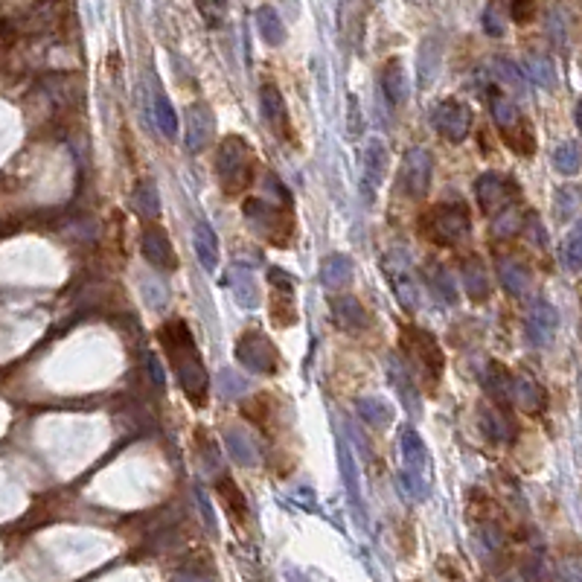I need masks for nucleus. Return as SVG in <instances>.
Instances as JSON below:
<instances>
[{
	"label": "nucleus",
	"mask_w": 582,
	"mask_h": 582,
	"mask_svg": "<svg viewBox=\"0 0 582 582\" xmlns=\"http://www.w3.org/2000/svg\"><path fill=\"white\" fill-rule=\"evenodd\" d=\"M382 91H385V97L394 102V105L405 102V97H408V82H405V70H402L399 61H387V65H385Z\"/></svg>",
	"instance_id": "7c9ffc66"
},
{
	"label": "nucleus",
	"mask_w": 582,
	"mask_h": 582,
	"mask_svg": "<svg viewBox=\"0 0 582 582\" xmlns=\"http://www.w3.org/2000/svg\"><path fill=\"white\" fill-rule=\"evenodd\" d=\"M157 341L166 349V358H169V364H172V373L178 376L181 390L195 402V405H201L210 390V373H207L204 362H201L189 326L184 321H169L157 330Z\"/></svg>",
	"instance_id": "f257e3e1"
},
{
	"label": "nucleus",
	"mask_w": 582,
	"mask_h": 582,
	"mask_svg": "<svg viewBox=\"0 0 582 582\" xmlns=\"http://www.w3.org/2000/svg\"><path fill=\"white\" fill-rule=\"evenodd\" d=\"M390 382L399 390L402 402H405L408 411H417V390L411 387V376L402 370V364H396V358H390Z\"/></svg>",
	"instance_id": "58836bf2"
},
{
	"label": "nucleus",
	"mask_w": 582,
	"mask_h": 582,
	"mask_svg": "<svg viewBox=\"0 0 582 582\" xmlns=\"http://www.w3.org/2000/svg\"><path fill=\"white\" fill-rule=\"evenodd\" d=\"M193 245H195V257L201 262V268L216 271V266H219V236H216V230L210 225H204V221H198L195 230H193Z\"/></svg>",
	"instance_id": "4be33fe9"
},
{
	"label": "nucleus",
	"mask_w": 582,
	"mask_h": 582,
	"mask_svg": "<svg viewBox=\"0 0 582 582\" xmlns=\"http://www.w3.org/2000/svg\"><path fill=\"white\" fill-rule=\"evenodd\" d=\"M143 367H146V376H149V382L155 387H163L166 385V367L161 364L157 353H146L143 355Z\"/></svg>",
	"instance_id": "a18cd8bd"
},
{
	"label": "nucleus",
	"mask_w": 582,
	"mask_h": 582,
	"mask_svg": "<svg viewBox=\"0 0 582 582\" xmlns=\"http://www.w3.org/2000/svg\"><path fill=\"white\" fill-rule=\"evenodd\" d=\"M195 6L210 27H219L221 18H225V12H227V0H195Z\"/></svg>",
	"instance_id": "c03bdc74"
},
{
	"label": "nucleus",
	"mask_w": 582,
	"mask_h": 582,
	"mask_svg": "<svg viewBox=\"0 0 582 582\" xmlns=\"http://www.w3.org/2000/svg\"><path fill=\"white\" fill-rule=\"evenodd\" d=\"M431 289L440 300H446V303H454V298H458L454 283H451V274L446 268H434L431 271Z\"/></svg>",
	"instance_id": "37998d69"
},
{
	"label": "nucleus",
	"mask_w": 582,
	"mask_h": 582,
	"mask_svg": "<svg viewBox=\"0 0 582 582\" xmlns=\"http://www.w3.org/2000/svg\"><path fill=\"white\" fill-rule=\"evenodd\" d=\"M510 405H515L518 411H524V414H542L547 408V390L533 382L530 376H513L510 382Z\"/></svg>",
	"instance_id": "dca6fc26"
},
{
	"label": "nucleus",
	"mask_w": 582,
	"mask_h": 582,
	"mask_svg": "<svg viewBox=\"0 0 582 582\" xmlns=\"http://www.w3.org/2000/svg\"><path fill=\"white\" fill-rule=\"evenodd\" d=\"M483 27H486V33H490V36H495V38H498V36H504V24H501V15H498V9H495V6H490V9H486V12H483Z\"/></svg>",
	"instance_id": "09e8293b"
},
{
	"label": "nucleus",
	"mask_w": 582,
	"mask_h": 582,
	"mask_svg": "<svg viewBox=\"0 0 582 582\" xmlns=\"http://www.w3.org/2000/svg\"><path fill=\"white\" fill-rule=\"evenodd\" d=\"M227 283L233 294H236V303L242 309H257L259 306V285H257V277H253V271L248 266H233L227 271Z\"/></svg>",
	"instance_id": "6ab92c4d"
},
{
	"label": "nucleus",
	"mask_w": 582,
	"mask_h": 582,
	"mask_svg": "<svg viewBox=\"0 0 582 582\" xmlns=\"http://www.w3.org/2000/svg\"><path fill=\"white\" fill-rule=\"evenodd\" d=\"M498 280L504 283L506 294H513V298H524V294L530 291L533 274H530V268L524 266V262H518V259H501V262H498Z\"/></svg>",
	"instance_id": "412c9836"
},
{
	"label": "nucleus",
	"mask_w": 582,
	"mask_h": 582,
	"mask_svg": "<svg viewBox=\"0 0 582 582\" xmlns=\"http://www.w3.org/2000/svg\"><path fill=\"white\" fill-rule=\"evenodd\" d=\"M559 330V315L547 300H536L527 312V338L533 347H550Z\"/></svg>",
	"instance_id": "4468645a"
},
{
	"label": "nucleus",
	"mask_w": 582,
	"mask_h": 582,
	"mask_svg": "<svg viewBox=\"0 0 582 582\" xmlns=\"http://www.w3.org/2000/svg\"><path fill=\"white\" fill-rule=\"evenodd\" d=\"M225 446L230 451V458L236 460L239 466H253V460H257V454H253V442L242 428H227L225 431Z\"/></svg>",
	"instance_id": "473e14b6"
},
{
	"label": "nucleus",
	"mask_w": 582,
	"mask_h": 582,
	"mask_svg": "<svg viewBox=\"0 0 582 582\" xmlns=\"http://www.w3.org/2000/svg\"><path fill=\"white\" fill-rule=\"evenodd\" d=\"M490 108H492V120H495V125H498V132L501 129H510V125H515L518 120H522V111H518V105L510 97H504L498 88L490 91Z\"/></svg>",
	"instance_id": "c756f323"
},
{
	"label": "nucleus",
	"mask_w": 582,
	"mask_h": 582,
	"mask_svg": "<svg viewBox=\"0 0 582 582\" xmlns=\"http://www.w3.org/2000/svg\"><path fill=\"white\" fill-rule=\"evenodd\" d=\"M245 219L251 221V227L268 236L274 245H285L291 233V213L289 207H274L266 198H248L245 201Z\"/></svg>",
	"instance_id": "0eeeda50"
},
{
	"label": "nucleus",
	"mask_w": 582,
	"mask_h": 582,
	"mask_svg": "<svg viewBox=\"0 0 582 582\" xmlns=\"http://www.w3.org/2000/svg\"><path fill=\"white\" fill-rule=\"evenodd\" d=\"M510 15L515 24H530L536 18V0H510Z\"/></svg>",
	"instance_id": "49530a36"
},
{
	"label": "nucleus",
	"mask_w": 582,
	"mask_h": 582,
	"mask_svg": "<svg viewBox=\"0 0 582 582\" xmlns=\"http://www.w3.org/2000/svg\"><path fill=\"white\" fill-rule=\"evenodd\" d=\"M556 207H559V219H570L577 213V193L562 189V193L556 195Z\"/></svg>",
	"instance_id": "de8ad7c7"
},
{
	"label": "nucleus",
	"mask_w": 582,
	"mask_h": 582,
	"mask_svg": "<svg viewBox=\"0 0 582 582\" xmlns=\"http://www.w3.org/2000/svg\"><path fill=\"white\" fill-rule=\"evenodd\" d=\"M431 120H434V129L446 137V140L460 143V140H466V134H469V129H472V108L466 102L446 100L434 108Z\"/></svg>",
	"instance_id": "9b49d317"
},
{
	"label": "nucleus",
	"mask_w": 582,
	"mask_h": 582,
	"mask_svg": "<svg viewBox=\"0 0 582 582\" xmlns=\"http://www.w3.org/2000/svg\"><path fill=\"white\" fill-rule=\"evenodd\" d=\"M522 225H524V213L513 210V204L504 207L501 213H495V221H492L495 233H501V236H515V233L522 230Z\"/></svg>",
	"instance_id": "a19ab883"
},
{
	"label": "nucleus",
	"mask_w": 582,
	"mask_h": 582,
	"mask_svg": "<svg viewBox=\"0 0 582 582\" xmlns=\"http://www.w3.org/2000/svg\"><path fill=\"white\" fill-rule=\"evenodd\" d=\"M431 175H434V157L428 149H414L405 152V161L399 169V187L408 198H426L431 189Z\"/></svg>",
	"instance_id": "6e6552de"
},
{
	"label": "nucleus",
	"mask_w": 582,
	"mask_h": 582,
	"mask_svg": "<svg viewBox=\"0 0 582 582\" xmlns=\"http://www.w3.org/2000/svg\"><path fill=\"white\" fill-rule=\"evenodd\" d=\"M472 221H469V210L460 201L454 204H437L431 207L426 216H419V233L426 239H431L434 245L442 248H454L469 236Z\"/></svg>",
	"instance_id": "f03ea898"
},
{
	"label": "nucleus",
	"mask_w": 582,
	"mask_h": 582,
	"mask_svg": "<svg viewBox=\"0 0 582 582\" xmlns=\"http://www.w3.org/2000/svg\"><path fill=\"white\" fill-rule=\"evenodd\" d=\"M382 271L387 274L390 285H394V294L399 306L405 312H414L419 306V289L414 283V274H411V259L405 251H390L382 259Z\"/></svg>",
	"instance_id": "1a4fd4ad"
},
{
	"label": "nucleus",
	"mask_w": 582,
	"mask_h": 582,
	"mask_svg": "<svg viewBox=\"0 0 582 582\" xmlns=\"http://www.w3.org/2000/svg\"><path fill=\"white\" fill-rule=\"evenodd\" d=\"M140 251H143V259L157 271H175L178 268L175 248H172V242H169L166 230H161V227H146L140 233Z\"/></svg>",
	"instance_id": "ddd939ff"
},
{
	"label": "nucleus",
	"mask_w": 582,
	"mask_h": 582,
	"mask_svg": "<svg viewBox=\"0 0 582 582\" xmlns=\"http://www.w3.org/2000/svg\"><path fill=\"white\" fill-rule=\"evenodd\" d=\"M463 285H466L469 300L474 303H483L490 298V274H486L483 262L478 257H469L463 262Z\"/></svg>",
	"instance_id": "b1692460"
},
{
	"label": "nucleus",
	"mask_w": 582,
	"mask_h": 582,
	"mask_svg": "<svg viewBox=\"0 0 582 582\" xmlns=\"http://www.w3.org/2000/svg\"><path fill=\"white\" fill-rule=\"evenodd\" d=\"M132 201H134L137 216H143V219H157V216H161V195H157L155 181H140V184H137Z\"/></svg>",
	"instance_id": "2f4dec72"
},
{
	"label": "nucleus",
	"mask_w": 582,
	"mask_h": 582,
	"mask_svg": "<svg viewBox=\"0 0 582 582\" xmlns=\"http://www.w3.org/2000/svg\"><path fill=\"white\" fill-rule=\"evenodd\" d=\"M399 451H402V483L414 495L417 501H426L431 492V458L422 437L414 428H405L399 434Z\"/></svg>",
	"instance_id": "39448f33"
},
{
	"label": "nucleus",
	"mask_w": 582,
	"mask_h": 582,
	"mask_svg": "<svg viewBox=\"0 0 582 582\" xmlns=\"http://www.w3.org/2000/svg\"><path fill=\"white\" fill-rule=\"evenodd\" d=\"M524 70H527V76L542 84V88H554L556 84V65L547 56H542V52H538V56L533 52V56L527 59Z\"/></svg>",
	"instance_id": "c9c22d12"
},
{
	"label": "nucleus",
	"mask_w": 582,
	"mask_h": 582,
	"mask_svg": "<svg viewBox=\"0 0 582 582\" xmlns=\"http://www.w3.org/2000/svg\"><path fill=\"white\" fill-rule=\"evenodd\" d=\"M399 349L405 358L414 364L417 373L426 379L428 385H437L442 370H446V355L431 332L419 330V326H402L399 330Z\"/></svg>",
	"instance_id": "7ed1b4c3"
},
{
	"label": "nucleus",
	"mask_w": 582,
	"mask_h": 582,
	"mask_svg": "<svg viewBox=\"0 0 582 582\" xmlns=\"http://www.w3.org/2000/svg\"><path fill=\"white\" fill-rule=\"evenodd\" d=\"M498 68L504 70V79H510L513 84H518V88H522V76H518V68H513L510 61H504V59L498 61Z\"/></svg>",
	"instance_id": "8fccbe9b"
},
{
	"label": "nucleus",
	"mask_w": 582,
	"mask_h": 582,
	"mask_svg": "<svg viewBox=\"0 0 582 582\" xmlns=\"http://www.w3.org/2000/svg\"><path fill=\"white\" fill-rule=\"evenodd\" d=\"M501 137L515 155H533V129L524 116L515 125H510V129H501Z\"/></svg>",
	"instance_id": "f704fd0d"
},
{
	"label": "nucleus",
	"mask_w": 582,
	"mask_h": 582,
	"mask_svg": "<svg viewBox=\"0 0 582 582\" xmlns=\"http://www.w3.org/2000/svg\"><path fill=\"white\" fill-rule=\"evenodd\" d=\"M213 132H216V120L213 111H210L207 102H193L187 108V132H184V143L187 149L198 155L204 152L210 143H213Z\"/></svg>",
	"instance_id": "f8f14e48"
},
{
	"label": "nucleus",
	"mask_w": 582,
	"mask_h": 582,
	"mask_svg": "<svg viewBox=\"0 0 582 582\" xmlns=\"http://www.w3.org/2000/svg\"><path fill=\"white\" fill-rule=\"evenodd\" d=\"M236 358L239 364H245L251 373H262V376H274L280 370V353L274 341L259 330H248L242 332L236 341Z\"/></svg>",
	"instance_id": "423d86ee"
},
{
	"label": "nucleus",
	"mask_w": 582,
	"mask_h": 582,
	"mask_svg": "<svg viewBox=\"0 0 582 582\" xmlns=\"http://www.w3.org/2000/svg\"><path fill=\"white\" fill-rule=\"evenodd\" d=\"M253 155L248 149V143L242 137H225V143L216 152V175L219 184L227 195L245 193L253 181Z\"/></svg>",
	"instance_id": "20e7f679"
},
{
	"label": "nucleus",
	"mask_w": 582,
	"mask_h": 582,
	"mask_svg": "<svg viewBox=\"0 0 582 582\" xmlns=\"http://www.w3.org/2000/svg\"><path fill=\"white\" fill-rule=\"evenodd\" d=\"M271 289H274V321L280 326H291L298 321V312H294V280L291 274H285L280 268L268 271Z\"/></svg>",
	"instance_id": "2eb2a0df"
},
{
	"label": "nucleus",
	"mask_w": 582,
	"mask_h": 582,
	"mask_svg": "<svg viewBox=\"0 0 582 582\" xmlns=\"http://www.w3.org/2000/svg\"><path fill=\"white\" fill-rule=\"evenodd\" d=\"M216 490H219V495H221V501H225V506H227V513L233 515V522H245V515H248V501H245V495H242V490L236 483H233L230 478H221L219 483H216Z\"/></svg>",
	"instance_id": "72a5a7b5"
},
{
	"label": "nucleus",
	"mask_w": 582,
	"mask_h": 582,
	"mask_svg": "<svg viewBox=\"0 0 582 582\" xmlns=\"http://www.w3.org/2000/svg\"><path fill=\"white\" fill-rule=\"evenodd\" d=\"M474 195H478V204L483 213L495 216L518 198V184L501 172H483L478 178V184H474Z\"/></svg>",
	"instance_id": "9d476101"
},
{
	"label": "nucleus",
	"mask_w": 582,
	"mask_h": 582,
	"mask_svg": "<svg viewBox=\"0 0 582 582\" xmlns=\"http://www.w3.org/2000/svg\"><path fill=\"white\" fill-rule=\"evenodd\" d=\"M353 259L344 257V253H332V257H326L323 268H321V283L326 289H341L349 280H353Z\"/></svg>",
	"instance_id": "393cba45"
},
{
	"label": "nucleus",
	"mask_w": 582,
	"mask_h": 582,
	"mask_svg": "<svg viewBox=\"0 0 582 582\" xmlns=\"http://www.w3.org/2000/svg\"><path fill=\"white\" fill-rule=\"evenodd\" d=\"M481 382H483L486 396H490L495 405L510 408V382H513L510 370H506L504 364H498V362H492V364H486Z\"/></svg>",
	"instance_id": "aec40b11"
},
{
	"label": "nucleus",
	"mask_w": 582,
	"mask_h": 582,
	"mask_svg": "<svg viewBox=\"0 0 582 582\" xmlns=\"http://www.w3.org/2000/svg\"><path fill=\"white\" fill-rule=\"evenodd\" d=\"M155 120H157V129L163 132V137L175 140V137H178V114L172 108V102H169L163 93H157V97H155Z\"/></svg>",
	"instance_id": "e433bc0d"
},
{
	"label": "nucleus",
	"mask_w": 582,
	"mask_h": 582,
	"mask_svg": "<svg viewBox=\"0 0 582 582\" xmlns=\"http://www.w3.org/2000/svg\"><path fill=\"white\" fill-rule=\"evenodd\" d=\"M554 166L562 175H577L579 172V146L574 140H568L562 146H556L554 152Z\"/></svg>",
	"instance_id": "ea45409f"
},
{
	"label": "nucleus",
	"mask_w": 582,
	"mask_h": 582,
	"mask_svg": "<svg viewBox=\"0 0 582 582\" xmlns=\"http://www.w3.org/2000/svg\"><path fill=\"white\" fill-rule=\"evenodd\" d=\"M330 312H332L335 326H338V330H344V332H358V330H364V326H367L364 306L358 303L355 298H349V294H344V298H332Z\"/></svg>",
	"instance_id": "f3484780"
},
{
	"label": "nucleus",
	"mask_w": 582,
	"mask_h": 582,
	"mask_svg": "<svg viewBox=\"0 0 582 582\" xmlns=\"http://www.w3.org/2000/svg\"><path fill=\"white\" fill-rule=\"evenodd\" d=\"M338 463H341V474L347 483V495L349 501L355 504V510L362 513V483H358V472H355V460L349 454V446L344 440H338Z\"/></svg>",
	"instance_id": "cd10ccee"
},
{
	"label": "nucleus",
	"mask_w": 582,
	"mask_h": 582,
	"mask_svg": "<svg viewBox=\"0 0 582 582\" xmlns=\"http://www.w3.org/2000/svg\"><path fill=\"white\" fill-rule=\"evenodd\" d=\"M385 166H387L385 143L382 140H373V143L367 146V155H364V187H367V193L373 187H379V181H382V175H385Z\"/></svg>",
	"instance_id": "c85d7f7f"
},
{
	"label": "nucleus",
	"mask_w": 582,
	"mask_h": 582,
	"mask_svg": "<svg viewBox=\"0 0 582 582\" xmlns=\"http://www.w3.org/2000/svg\"><path fill=\"white\" fill-rule=\"evenodd\" d=\"M259 105H262V116L266 123L271 125L274 132L283 137V132H289V111H285V102H283V93L277 84H262L259 91Z\"/></svg>",
	"instance_id": "a211bd4d"
},
{
	"label": "nucleus",
	"mask_w": 582,
	"mask_h": 582,
	"mask_svg": "<svg viewBox=\"0 0 582 582\" xmlns=\"http://www.w3.org/2000/svg\"><path fill=\"white\" fill-rule=\"evenodd\" d=\"M358 414H362V419L367 422V426H373L379 431H385L390 422H394V408H390L387 402L379 399V396L358 399Z\"/></svg>",
	"instance_id": "bb28decb"
},
{
	"label": "nucleus",
	"mask_w": 582,
	"mask_h": 582,
	"mask_svg": "<svg viewBox=\"0 0 582 582\" xmlns=\"http://www.w3.org/2000/svg\"><path fill=\"white\" fill-rule=\"evenodd\" d=\"M216 382H219V390H221V396H225V399H239L248 390V382H245V379H239L233 370H221Z\"/></svg>",
	"instance_id": "79ce46f5"
},
{
	"label": "nucleus",
	"mask_w": 582,
	"mask_h": 582,
	"mask_svg": "<svg viewBox=\"0 0 582 582\" xmlns=\"http://www.w3.org/2000/svg\"><path fill=\"white\" fill-rule=\"evenodd\" d=\"M198 504H201V510H204L207 524H210V527H216V518H213V510H210V501H207V495H204V492H198Z\"/></svg>",
	"instance_id": "3c124183"
},
{
	"label": "nucleus",
	"mask_w": 582,
	"mask_h": 582,
	"mask_svg": "<svg viewBox=\"0 0 582 582\" xmlns=\"http://www.w3.org/2000/svg\"><path fill=\"white\" fill-rule=\"evenodd\" d=\"M253 20H257V33H259L262 41H266V44L280 47L283 41H285L283 18L277 15V9H271V6H259V9H257V15H253Z\"/></svg>",
	"instance_id": "a878e982"
},
{
	"label": "nucleus",
	"mask_w": 582,
	"mask_h": 582,
	"mask_svg": "<svg viewBox=\"0 0 582 582\" xmlns=\"http://www.w3.org/2000/svg\"><path fill=\"white\" fill-rule=\"evenodd\" d=\"M481 426H483L486 437H490L492 442H506V440L515 437L513 422H510V408H501V405L483 408L481 411Z\"/></svg>",
	"instance_id": "5701e85b"
},
{
	"label": "nucleus",
	"mask_w": 582,
	"mask_h": 582,
	"mask_svg": "<svg viewBox=\"0 0 582 582\" xmlns=\"http://www.w3.org/2000/svg\"><path fill=\"white\" fill-rule=\"evenodd\" d=\"M559 257H562V266L570 274H579V266H582V233H579V227H574L568 233V239L562 242Z\"/></svg>",
	"instance_id": "4c0bfd02"
}]
</instances>
